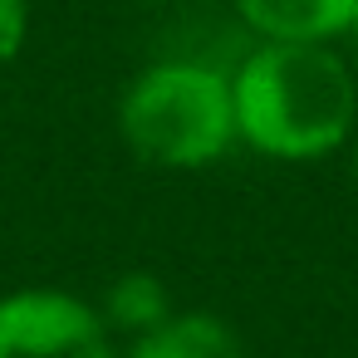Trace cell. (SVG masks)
Segmentation results:
<instances>
[{
  "instance_id": "cell-1",
  "label": "cell",
  "mask_w": 358,
  "mask_h": 358,
  "mask_svg": "<svg viewBox=\"0 0 358 358\" xmlns=\"http://www.w3.org/2000/svg\"><path fill=\"white\" fill-rule=\"evenodd\" d=\"M236 133L270 152V157H319L334 152L353 128V79L343 59L324 45L299 40H270L255 50L236 84Z\"/></svg>"
},
{
  "instance_id": "cell-2",
  "label": "cell",
  "mask_w": 358,
  "mask_h": 358,
  "mask_svg": "<svg viewBox=\"0 0 358 358\" xmlns=\"http://www.w3.org/2000/svg\"><path fill=\"white\" fill-rule=\"evenodd\" d=\"M118 128L152 167H206L236 138V94L216 69L152 64L123 94Z\"/></svg>"
},
{
  "instance_id": "cell-3",
  "label": "cell",
  "mask_w": 358,
  "mask_h": 358,
  "mask_svg": "<svg viewBox=\"0 0 358 358\" xmlns=\"http://www.w3.org/2000/svg\"><path fill=\"white\" fill-rule=\"evenodd\" d=\"M0 358H113L103 319L59 289L0 299Z\"/></svg>"
},
{
  "instance_id": "cell-4",
  "label": "cell",
  "mask_w": 358,
  "mask_h": 358,
  "mask_svg": "<svg viewBox=\"0 0 358 358\" xmlns=\"http://www.w3.org/2000/svg\"><path fill=\"white\" fill-rule=\"evenodd\" d=\"M241 20L265 40H299L319 45L353 25L358 0H236Z\"/></svg>"
},
{
  "instance_id": "cell-5",
  "label": "cell",
  "mask_w": 358,
  "mask_h": 358,
  "mask_svg": "<svg viewBox=\"0 0 358 358\" xmlns=\"http://www.w3.org/2000/svg\"><path fill=\"white\" fill-rule=\"evenodd\" d=\"M123 358H241V338L216 314H177L143 334Z\"/></svg>"
},
{
  "instance_id": "cell-6",
  "label": "cell",
  "mask_w": 358,
  "mask_h": 358,
  "mask_svg": "<svg viewBox=\"0 0 358 358\" xmlns=\"http://www.w3.org/2000/svg\"><path fill=\"white\" fill-rule=\"evenodd\" d=\"M103 314H108V324L133 329V334H152L157 324L172 319V309H167V289H162L152 275H123V280L108 289Z\"/></svg>"
},
{
  "instance_id": "cell-7",
  "label": "cell",
  "mask_w": 358,
  "mask_h": 358,
  "mask_svg": "<svg viewBox=\"0 0 358 358\" xmlns=\"http://www.w3.org/2000/svg\"><path fill=\"white\" fill-rule=\"evenodd\" d=\"M25 25H30L25 0H0V64L20 55V45H25Z\"/></svg>"
},
{
  "instance_id": "cell-8",
  "label": "cell",
  "mask_w": 358,
  "mask_h": 358,
  "mask_svg": "<svg viewBox=\"0 0 358 358\" xmlns=\"http://www.w3.org/2000/svg\"><path fill=\"white\" fill-rule=\"evenodd\" d=\"M353 30H358V15H353Z\"/></svg>"
},
{
  "instance_id": "cell-9",
  "label": "cell",
  "mask_w": 358,
  "mask_h": 358,
  "mask_svg": "<svg viewBox=\"0 0 358 358\" xmlns=\"http://www.w3.org/2000/svg\"><path fill=\"white\" fill-rule=\"evenodd\" d=\"M353 167H358V157H353Z\"/></svg>"
}]
</instances>
